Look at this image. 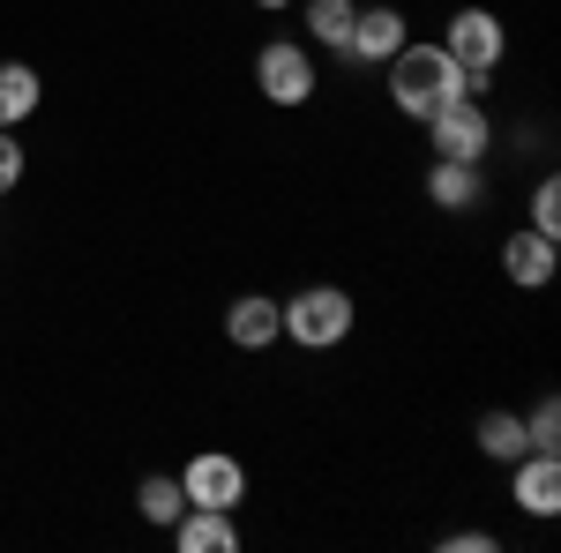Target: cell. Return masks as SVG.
I'll return each instance as SVG.
<instances>
[{
	"instance_id": "6da1fadb",
	"label": "cell",
	"mask_w": 561,
	"mask_h": 553,
	"mask_svg": "<svg viewBox=\"0 0 561 553\" xmlns=\"http://www.w3.org/2000/svg\"><path fill=\"white\" fill-rule=\"evenodd\" d=\"M382 83H389V105H397L404 120H427L434 105L465 97V90H472V76H465V68L442 53V38H434V45H412V38H404V45L382 60ZM472 97H479V90H472Z\"/></svg>"
},
{
	"instance_id": "7a4b0ae2",
	"label": "cell",
	"mask_w": 561,
	"mask_h": 553,
	"mask_svg": "<svg viewBox=\"0 0 561 553\" xmlns=\"http://www.w3.org/2000/svg\"><path fill=\"white\" fill-rule=\"evenodd\" d=\"M277 337L300 344V352H337L352 337V322H359V307H352L345 285H300L293 299H277Z\"/></svg>"
},
{
	"instance_id": "3957f363",
	"label": "cell",
	"mask_w": 561,
	"mask_h": 553,
	"mask_svg": "<svg viewBox=\"0 0 561 553\" xmlns=\"http://www.w3.org/2000/svg\"><path fill=\"white\" fill-rule=\"evenodd\" d=\"M442 53L472 76V90H486V76L510 60V23H502L494 8H457V15L442 23Z\"/></svg>"
},
{
	"instance_id": "277c9868",
	"label": "cell",
	"mask_w": 561,
	"mask_h": 553,
	"mask_svg": "<svg viewBox=\"0 0 561 553\" xmlns=\"http://www.w3.org/2000/svg\"><path fill=\"white\" fill-rule=\"evenodd\" d=\"M255 90L277 105V113H300L307 97L322 90V76H314V53H307L300 38H270L255 53Z\"/></svg>"
},
{
	"instance_id": "5b68a950",
	"label": "cell",
	"mask_w": 561,
	"mask_h": 553,
	"mask_svg": "<svg viewBox=\"0 0 561 553\" xmlns=\"http://www.w3.org/2000/svg\"><path fill=\"white\" fill-rule=\"evenodd\" d=\"M420 128H427L434 158H465V165H479V158H486V142H494V120H486V105H479L472 90H465V97H449V105H434Z\"/></svg>"
},
{
	"instance_id": "8992f818",
	"label": "cell",
	"mask_w": 561,
	"mask_h": 553,
	"mask_svg": "<svg viewBox=\"0 0 561 553\" xmlns=\"http://www.w3.org/2000/svg\"><path fill=\"white\" fill-rule=\"evenodd\" d=\"M180 494H187V509H232L240 516V502H248V464L225 457V449H203V457L180 464Z\"/></svg>"
},
{
	"instance_id": "52a82bcc",
	"label": "cell",
	"mask_w": 561,
	"mask_h": 553,
	"mask_svg": "<svg viewBox=\"0 0 561 553\" xmlns=\"http://www.w3.org/2000/svg\"><path fill=\"white\" fill-rule=\"evenodd\" d=\"M510 502H517L524 516H561V457L554 449H524L517 464H510Z\"/></svg>"
},
{
	"instance_id": "ba28073f",
	"label": "cell",
	"mask_w": 561,
	"mask_h": 553,
	"mask_svg": "<svg viewBox=\"0 0 561 553\" xmlns=\"http://www.w3.org/2000/svg\"><path fill=\"white\" fill-rule=\"evenodd\" d=\"M554 262H561V240L531 232V224H517V232L502 240V277H510L517 292H539V285H554Z\"/></svg>"
},
{
	"instance_id": "9c48e42d",
	"label": "cell",
	"mask_w": 561,
	"mask_h": 553,
	"mask_svg": "<svg viewBox=\"0 0 561 553\" xmlns=\"http://www.w3.org/2000/svg\"><path fill=\"white\" fill-rule=\"evenodd\" d=\"M412 38V23L397 15V8H359L352 15V38H345V60H359V68H382L397 45Z\"/></svg>"
},
{
	"instance_id": "30bf717a",
	"label": "cell",
	"mask_w": 561,
	"mask_h": 553,
	"mask_svg": "<svg viewBox=\"0 0 561 553\" xmlns=\"http://www.w3.org/2000/svg\"><path fill=\"white\" fill-rule=\"evenodd\" d=\"M427 203L449 217H472L479 203H486V180H479V165H465V158H434L427 165Z\"/></svg>"
},
{
	"instance_id": "8fae6325",
	"label": "cell",
	"mask_w": 561,
	"mask_h": 553,
	"mask_svg": "<svg viewBox=\"0 0 561 553\" xmlns=\"http://www.w3.org/2000/svg\"><path fill=\"white\" fill-rule=\"evenodd\" d=\"M277 330H285V322H277V299L270 292H240L232 307H225V337L240 344V352H270Z\"/></svg>"
},
{
	"instance_id": "7c38bea8",
	"label": "cell",
	"mask_w": 561,
	"mask_h": 553,
	"mask_svg": "<svg viewBox=\"0 0 561 553\" xmlns=\"http://www.w3.org/2000/svg\"><path fill=\"white\" fill-rule=\"evenodd\" d=\"M173 546L180 553H240V523H232V509H180Z\"/></svg>"
},
{
	"instance_id": "4fadbf2b",
	"label": "cell",
	"mask_w": 561,
	"mask_h": 553,
	"mask_svg": "<svg viewBox=\"0 0 561 553\" xmlns=\"http://www.w3.org/2000/svg\"><path fill=\"white\" fill-rule=\"evenodd\" d=\"M38 105H45L38 68H31V60H0V128H23Z\"/></svg>"
},
{
	"instance_id": "5bb4252c",
	"label": "cell",
	"mask_w": 561,
	"mask_h": 553,
	"mask_svg": "<svg viewBox=\"0 0 561 553\" xmlns=\"http://www.w3.org/2000/svg\"><path fill=\"white\" fill-rule=\"evenodd\" d=\"M472 441H479V457H494L502 471H510L524 449H531V441H524V412H479Z\"/></svg>"
},
{
	"instance_id": "9a60e30c",
	"label": "cell",
	"mask_w": 561,
	"mask_h": 553,
	"mask_svg": "<svg viewBox=\"0 0 561 553\" xmlns=\"http://www.w3.org/2000/svg\"><path fill=\"white\" fill-rule=\"evenodd\" d=\"M135 509H142V523L173 531V523H180V509H187V494H180V471H150V479L135 486Z\"/></svg>"
},
{
	"instance_id": "2e32d148",
	"label": "cell",
	"mask_w": 561,
	"mask_h": 553,
	"mask_svg": "<svg viewBox=\"0 0 561 553\" xmlns=\"http://www.w3.org/2000/svg\"><path fill=\"white\" fill-rule=\"evenodd\" d=\"M300 15H307V38H314V45L345 53V38H352V15H359V0H300Z\"/></svg>"
},
{
	"instance_id": "e0dca14e",
	"label": "cell",
	"mask_w": 561,
	"mask_h": 553,
	"mask_svg": "<svg viewBox=\"0 0 561 553\" xmlns=\"http://www.w3.org/2000/svg\"><path fill=\"white\" fill-rule=\"evenodd\" d=\"M524 224H531V232H547V240H561V180H554V172H539V187H531V210H524Z\"/></svg>"
},
{
	"instance_id": "ac0fdd59",
	"label": "cell",
	"mask_w": 561,
	"mask_h": 553,
	"mask_svg": "<svg viewBox=\"0 0 561 553\" xmlns=\"http://www.w3.org/2000/svg\"><path fill=\"white\" fill-rule=\"evenodd\" d=\"M524 441H531V449H554V457H561V404H554V396H539V404L524 412Z\"/></svg>"
},
{
	"instance_id": "d6986e66",
	"label": "cell",
	"mask_w": 561,
	"mask_h": 553,
	"mask_svg": "<svg viewBox=\"0 0 561 553\" xmlns=\"http://www.w3.org/2000/svg\"><path fill=\"white\" fill-rule=\"evenodd\" d=\"M23 187V142H15V128H0V195H15Z\"/></svg>"
},
{
	"instance_id": "ffe728a7",
	"label": "cell",
	"mask_w": 561,
	"mask_h": 553,
	"mask_svg": "<svg viewBox=\"0 0 561 553\" xmlns=\"http://www.w3.org/2000/svg\"><path fill=\"white\" fill-rule=\"evenodd\" d=\"M442 546H449V553H494L502 539H494V531H449Z\"/></svg>"
},
{
	"instance_id": "44dd1931",
	"label": "cell",
	"mask_w": 561,
	"mask_h": 553,
	"mask_svg": "<svg viewBox=\"0 0 561 553\" xmlns=\"http://www.w3.org/2000/svg\"><path fill=\"white\" fill-rule=\"evenodd\" d=\"M255 8H262V15H285V8H293V0H255Z\"/></svg>"
}]
</instances>
